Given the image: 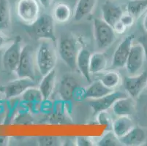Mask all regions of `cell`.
<instances>
[{
    "instance_id": "obj_3",
    "label": "cell",
    "mask_w": 147,
    "mask_h": 146,
    "mask_svg": "<svg viewBox=\"0 0 147 146\" xmlns=\"http://www.w3.org/2000/svg\"><path fill=\"white\" fill-rule=\"evenodd\" d=\"M37 70L38 71L35 51L30 45H24L22 48L21 59L16 73L18 77H28L36 80Z\"/></svg>"
},
{
    "instance_id": "obj_11",
    "label": "cell",
    "mask_w": 147,
    "mask_h": 146,
    "mask_svg": "<svg viewBox=\"0 0 147 146\" xmlns=\"http://www.w3.org/2000/svg\"><path fill=\"white\" fill-rule=\"evenodd\" d=\"M145 59V52L141 44L132 45L125 67L129 75H136L141 71Z\"/></svg>"
},
{
    "instance_id": "obj_35",
    "label": "cell",
    "mask_w": 147,
    "mask_h": 146,
    "mask_svg": "<svg viewBox=\"0 0 147 146\" xmlns=\"http://www.w3.org/2000/svg\"><path fill=\"white\" fill-rule=\"evenodd\" d=\"M138 40V43L141 44V46L144 48L146 54V59H147V34H143L139 37Z\"/></svg>"
},
{
    "instance_id": "obj_33",
    "label": "cell",
    "mask_w": 147,
    "mask_h": 146,
    "mask_svg": "<svg viewBox=\"0 0 147 146\" xmlns=\"http://www.w3.org/2000/svg\"><path fill=\"white\" fill-rule=\"evenodd\" d=\"M13 40L10 37L7 36L4 33L3 31H0V50H3L4 48H6L13 42Z\"/></svg>"
},
{
    "instance_id": "obj_9",
    "label": "cell",
    "mask_w": 147,
    "mask_h": 146,
    "mask_svg": "<svg viewBox=\"0 0 147 146\" xmlns=\"http://www.w3.org/2000/svg\"><path fill=\"white\" fill-rule=\"evenodd\" d=\"M147 85V71L136 75H129L124 79V88L129 96L136 100Z\"/></svg>"
},
{
    "instance_id": "obj_40",
    "label": "cell",
    "mask_w": 147,
    "mask_h": 146,
    "mask_svg": "<svg viewBox=\"0 0 147 146\" xmlns=\"http://www.w3.org/2000/svg\"><path fill=\"white\" fill-rule=\"evenodd\" d=\"M146 92H147V85H146Z\"/></svg>"
},
{
    "instance_id": "obj_38",
    "label": "cell",
    "mask_w": 147,
    "mask_h": 146,
    "mask_svg": "<svg viewBox=\"0 0 147 146\" xmlns=\"http://www.w3.org/2000/svg\"><path fill=\"white\" fill-rule=\"evenodd\" d=\"M143 113L145 117V118L147 120V98L144 99V104H143Z\"/></svg>"
},
{
    "instance_id": "obj_21",
    "label": "cell",
    "mask_w": 147,
    "mask_h": 146,
    "mask_svg": "<svg viewBox=\"0 0 147 146\" xmlns=\"http://www.w3.org/2000/svg\"><path fill=\"white\" fill-rule=\"evenodd\" d=\"M97 4V0H78L74 10V19L80 21L92 13Z\"/></svg>"
},
{
    "instance_id": "obj_5",
    "label": "cell",
    "mask_w": 147,
    "mask_h": 146,
    "mask_svg": "<svg viewBox=\"0 0 147 146\" xmlns=\"http://www.w3.org/2000/svg\"><path fill=\"white\" fill-rule=\"evenodd\" d=\"M93 26L94 40L98 49L104 50L114 42L116 32L113 28L102 18H94Z\"/></svg>"
},
{
    "instance_id": "obj_31",
    "label": "cell",
    "mask_w": 147,
    "mask_h": 146,
    "mask_svg": "<svg viewBox=\"0 0 147 146\" xmlns=\"http://www.w3.org/2000/svg\"><path fill=\"white\" fill-rule=\"evenodd\" d=\"M76 145L78 146H93L95 145V142L91 137L85 136H78L76 137Z\"/></svg>"
},
{
    "instance_id": "obj_30",
    "label": "cell",
    "mask_w": 147,
    "mask_h": 146,
    "mask_svg": "<svg viewBox=\"0 0 147 146\" xmlns=\"http://www.w3.org/2000/svg\"><path fill=\"white\" fill-rule=\"evenodd\" d=\"M97 120L99 124L107 126L108 128H111L113 120L111 115L107 110L101 111L97 114Z\"/></svg>"
},
{
    "instance_id": "obj_7",
    "label": "cell",
    "mask_w": 147,
    "mask_h": 146,
    "mask_svg": "<svg viewBox=\"0 0 147 146\" xmlns=\"http://www.w3.org/2000/svg\"><path fill=\"white\" fill-rule=\"evenodd\" d=\"M21 40L16 37L6 48L2 57V63L5 69L10 72H16L19 64L22 51Z\"/></svg>"
},
{
    "instance_id": "obj_2",
    "label": "cell",
    "mask_w": 147,
    "mask_h": 146,
    "mask_svg": "<svg viewBox=\"0 0 147 146\" xmlns=\"http://www.w3.org/2000/svg\"><path fill=\"white\" fill-rule=\"evenodd\" d=\"M81 48L78 40L71 34H61L58 42L60 58L70 69L76 68V59Z\"/></svg>"
},
{
    "instance_id": "obj_37",
    "label": "cell",
    "mask_w": 147,
    "mask_h": 146,
    "mask_svg": "<svg viewBox=\"0 0 147 146\" xmlns=\"http://www.w3.org/2000/svg\"><path fill=\"white\" fill-rule=\"evenodd\" d=\"M38 2L42 5V7L47 9V8L50 7V6L53 3V0H38Z\"/></svg>"
},
{
    "instance_id": "obj_27",
    "label": "cell",
    "mask_w": 147,
    "mask_h": 146,
    "mask_svg": "<svg viewBox=\"0 0 147 146\" xmlns=\"http://www.w3.org/2000/svg\"><path fill=\"white\" fill-rule=\"evenodd\" d=\"M21 96L24 102H26V104H32V105L42 102V100H44L39 88H36L35 86L28 88L27 90L21 95Z\"/></svg>"
},
{
    "instance_id": "obj_8",
    "label": "cell",
    "mask_w": 147,
    "mask_h": 146,
    "mask_svg": "<svg viewBox=\"0 0 147 146\" xmlns=\"http://www.w3.org/2000/svg\"><path fill=\"white\" fill-rule=\"evenodd\" d=\"M36 86V80L28 77H18L0 88L7 99L21 96L28 88Z\"/></svg>"
},
{
    "instance_id": "obj_28",
    "label": "cell",
    "mask_w": 147,
    "mask_h": 146,
    "mask_svg": "<svg viewBox=\"0 0 147 146\" xmlns=\"http://www.w3.org/2000/svg\"><path fill=\"white\" fill-rule=\"evenodd\" d=\"M96 143L99 146H118L121 145L119 139L112 130L104 134Z\"/></svg>"
},
{
    "instance_id": "obj_16",
    "label": "cell",
    "mask_w": 147,
    "mask_h": 146,
    "mask_svg": "<svg viewBox=\"0 0 147 146\" xmlns=\"http://www.w3.org/2000/svg\"><path fill=\"white\" fill-rule=\"evenodd\" d=\"M91 55L92 53L87 49L81 48L76 59V68L78 69L83 77L89 83L92 81V74L90 72Z\"/></svg>"
},
{
    "instance_id": "obj_34",
    "label": "cell",
    "mask_w": 147,
    "mask_h": 146,
    "mask_svg": "<svg viewBox=\"0 0 147 146\" xmlns=\"http://www.w3.org/2000/svg\"><path fill=\"white\" fill-rule=\"evenodd\" d=\"M113 29H114L115 32H116V34H124L125 32L127 31V28L123 24H121V22L118 21L117 24H115L114 26H113Z\"/></svg>"
},
{
    "instance_id": "obj_4",
    "label": "cell",
    "mask_w": 147,
    "mask_h": 146,
    "mask_svg": "<svg viewBox=\"0 0 147 146\" xmlns=\"http://www.w3.org/2000/svg\"><path fill=\"white\" fill-rule=\"evenodd\" d=\"M30 26L32 35L37 40H49L56 42L54 20L52 15H40L37 21Z\"/></svg>"
},
{
    "instance_id": "obj_14",
    "label": "cell",
    "mask_w": 147,
    "mask_h": 146,
    "mask_svg": "<svg viewBox=\"0 0 147 146\" xmlns=\"http://www.w3.org/2000/svg\"><path fill=\"white\" fill-rule=\"evenodd\" d=\"M122 8L115 5L111 1H105L102 5V19L113 27L115 24L119 21L120 18L124 14Z\"/></svg>"
},
{
    "instance_id": "obj_13",
    "label": "cell",
    "mask_w": 147,
    "mask_h": 146,
    "mask_svg": "<svg viewBox=\"0 0 147 146\" xmlns=\"http://www.w3.org/2000/svg\"><path fill=\"white\" fill-rule=\"evenodd\" d=\"M78 81L71 75H65L61 78L59 85V94L63 101L73 100L75 93L79 87Z\"/></svg>"
},
{
    "instance_id": "obj_26",
    "label": "cell",
    "mask_w": 147,
    "mask_h": 146,
    "mask_svg": "<svg viewBox=\"0 0 147 146\" xmlns=\"http://www.w3.org/2000/svg\"><path fill=\"white\" fill-rule=\"evenodd\" d=\"M147 10V0H129L126 6L127 13L138 18Z\"/></svg>"
},
{
    "instance_id": "obj_12",
    "label": "cell",
    "mask_w": 147,
    "mask_h": 146,
    "mask_svg": "<svg viewBox=\"0 0 147 146\" xmlns=\"http://www.w3.org/2000/svg\"><path fill=\"white\" fill-rule=\"evenodd\" d=\"M127 96V94L125 92L113 91L109 94L104 96L101 98L96 100H90L89 102V105L92 108L94 114H97L101 111L108 110L112 107L113 103L118 99Z\"/></svg>"
},
{
    "instance_id": "obj_24",
    "label": "cell",
    "mask_w": 147,
    "mask_h": 146,
    "mask_svg": "<svg viewBox=\"0 0 147 146\" xmlns=\"http://www.w3.org/2000/svg\"><path fill=\"white\" fill-rule=\"evenodd\" d=\"M98 77L97 80L102 83L106 87L111 89H114L119 85L121 82V76L119 72L115 71L113 69L108 71H103V72L98 73Z\"/></svg>"
},
{
    "instance_id": "obj_1",
    "label": "cell",
    "mask_w": 147,
    "mask_h": 146,
    "mask_svg": "<svg viewBox=\"0 0 147 146\" xmlns=\"http://www.w3.org/2000/svg\"><path fill=\"white\" fill-rule=\"evenodd\" d=\"M54 43L51 40H42L35 51L37 69L42 76L55 69L57 63V50Z\"/></svg>"
},
{
    "instance_id": "obj_22",
    "label": "cell",
    "mask_w": 147,
    "mask_h": 146,
    "mask_svg": "<svg viewBox=\"0 0 147 146\" xmlns=\"http://www.w3.org/2000/svg\"><path fill=\"white\" fill-rule=\"evenodd\" d=\"M108 56L104 52H95L91 55L90 72L96 75L106 70L108 67Z\"/></svg>"
},
{
    "instance_id": "obj_32",
    "label": "cell",
    "mask_w": 147,
    "mask_h": 146,
    "mask_svg": "<svg viewBox=\"0 0 147 146\" xmlns=\"http://www.w3.org/2000/svg\"><path fill=\"white\" fill-rule=\"evenodd\" d=\"M119 21L121 24H124V25L128 29V28L131 27V26L134 24L136 19H135V18L133 16L129 15V13H124V14L122 15V16L121 17Z\"/></svg>"
},
{
    "instance_id": "obj_6",
    "label": "cell",
    "mask_w": 147,
    "mask_h": 146,
    "mask_svg": "<svg viewBox=\"0 0 147 146\" xmlns=\"http://www.w3.org/2000/svg\"><path fill=\"white\" fill-rule=\"evenodd\" d=\"M40 7L37 0H18L16 5L17 16L24 24L32 25L40 16Z\"/></svg>"
},
{
    "instance_id": "obj_29",
    "label": "cell",
    "mask_w": 147,
    "mask_h": 146,
    "mask_svg": "<svg viewBox=\"0 0 147 146\" xmlns=\"http://www.w3.org/2000/svg\"><path fill=\"white\" fill-rule=\"evenodd\" d=\"M38 143L42 146H56L60 145L61 140L59 137L56 136H42L38 138Z\"/></svg>"
},
{
    "instance_id": "obj_10",
    "label": "cell",
    "mask_w": 147,
    "mask_h": 146,
    "mask_svg": "<svg viewBox=\"0 0 147 146\" xmlns=\"http://www.w3.org/2000/svg\"><path fill=\"white\" fill-rule=\"evenodd\" d=\"M134 34H129L126 36L121 41L113 55L111 63V69H119L125 67L127 60L130 53L131 47L134 40Z\"/></svg>"
},
{
    "instance_id": "obj_19",
    "label": "cell",
    "mask_w": 147,
    "mask_h": 146,
    "mask_svg": "<svg viewBox=\"0 0 147 146\" xmlns=\"http://www.w3.org/2000/svg\"><path fill=\"white\" fill-rule=\"evenodd\" d=\"M135 126L133 119L129 116H118L113 120L111 129L119 139L125 136Z\"/></svg>"
},
{
    "instance_id": "obj_17",
    "label": "cell",
    "mask_w": 147,
    "mask_h": 146,
    "mask_svg": "<svg viewBox=\"0 0 147 146\" xmlns=\"http://www.w3.org/2000/svg\"><path fill=\"white\" fill-rule=\"evenodd\" d=\"M57 81V73L55 69L51 71L43 76L38 88L42 94L44 100H48L53 95Z\"/></svg>"
},
{
    "instance_id": "obj_20",
    "label": "cell",
    "mask_w": 147,
    "mask_h": 146,
    "mask_svg": "<svg viewBox=\"0 0 147 146\" xmlns=\"http://www.w3.org/2000/svg\"><path fill=\"white\" fill-rule=\"evenodd\" d=\"M113 91H114V89L108 88L101 81L97 80L94 82L92 83L85 89L86 99L96 100V99L101 98L102 96L109 94Z\"/></svg>"
},
{
    "instance_id": "obj_25",
    "label": "cell",
    "mask_w": 147,
    "mask_h": 146,
    "mask_svg": "<svg viewBox=\"0 0 147 146\" xmlns=\"http://www.w3.org/2000/svg\"><path fill=\"white\" fill-rule=\"evenodd\" d=\"M11 26V11L9 0H0V31L7 30Z\"/></svg>"
},
{
    "instance_id": "obj_15",
    "label": "cell",
    "mask_w": 147,
    "mask_h": 146,
    "mask_svg": "<svg viewBox=\"0 0 147 146\" xmlns=\"http://www.w3.org/2000/svg\"><path fill=\"white\" fill-rule=\"evenodd\" d=\"M119 140L122 145H142L146 143V135L142 128L138 126H134L131 129V130L128 132L125 136L119 138Z\"/></svg>"
},
{
    "instance_id": "obj_18",
    "label": "cell",
    "mask_w": 147,
    "mask_h": 146,
    "mask_svg": "<svg viewBox=\"0 0 147 146\" xmlns=\"http://www.w3.org/2000/svg\"><path fill=\"white\" fill-rule=\"evenodd\" d=\"M111 108L113 114L117 117L129 116L135 108L134 99L128 96L118 99L113 103Z\"/></svg>"
},
{
    "instance_id": "obj_39",
    "label": "cell",
    "mask_w": 147,
    "mask_h": 146,
    "mask_svg": "<svg viewBox=\"0 0 147 146\" xmlns=\"http://www.w3.org/2000/svg\"><path fill=\"white\" fill-rule=\"evenodd\" d=\"M143 25H144V28L145 29L146 32H147V13L146 14L145 17L144 18V22H143Z\"/></svg>"
},
{
    "instance_id": "obj_23",
    "label": "cell",
    "mask_w": 147,
    "mask_h": 146,
    "mask_svg": "<svg viewBox=\"0 0 147 146\" xmlns=\"http://www.w3.org/2000/svg\"><path fill=\"white\" fill-rule=\"evenodd\" d=\"M53 20L59 24L68 22L72 17V11L69 5L63 2H59L53 7L52 11Z\"/></svg>"
},
{
    "instance_id": "obj_36",
    "label": "cell",
    "mask_w": 147,
    "mask_h": 146,
    "mask_svg": "<svg viewBox=\"0 0 147 146\" xmlns=\"http://www.w3.org/2000/svg\"><path fill=\"white\" fill-rule=\"evenodd\" d=\"M10 143V137L8 136L0 135V146H7Z\"/></svg>"
}]
</instances>
